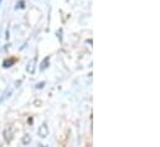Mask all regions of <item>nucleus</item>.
I'll return each instance as SVG.
<instances>
[{
	"mask_svg": "<svg viewBox=\"0 0 160 147\" xmlns=\"http://www.w3.org/2000/svg\"><path fill=\"white\" fill-rule=\"evenodd\" d=\"M1 1H2V0H0V4H1Z\"/></svg>",
	"mask_w": 160,
	"mask_h": 147,
	"instance_id": "nucleus-2",
	"label": "nucleus"
},
{
	"mask_svg": "<svg viewBox=\"0 0 160 147\" xmlns=\"http://www.w3.org/2000/svg\"><path fill=\"white\" fill-rule=\"evenodd\" d=\"M39 134H40L42 137H45L48 134V130H47V126L46 125H42L40 129H39Z\"/></svg>",
	"mask_w": 160,
	"mask_h": 147,
	"instance_id": "nucleus-1",
	"label": "nucleus"
}]
</instances>
